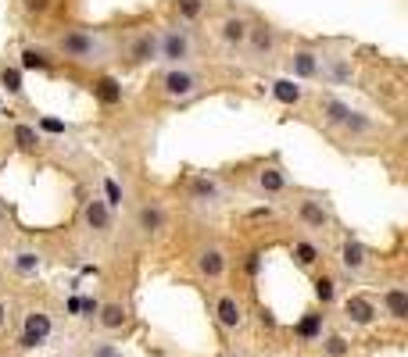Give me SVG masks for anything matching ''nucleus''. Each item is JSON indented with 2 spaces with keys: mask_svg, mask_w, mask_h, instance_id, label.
Instances as JSON below:
<instances>
[{
  "mask_svg": "<svg viewBox=\"0 0 408 357\" xmlns=\"http://www.w3.org/2000/svg\"><path fill=\"white\" fill-rule=\"evenodd\" d=\"M50 54L62 57V61H72V65L97 68L115 57V40L93 25H65L50 36Z\"/></svg>",
  "mask_w": 408,
  "mask_h": 357,
  "instance_id": "1",
  "label": "nucleus"
},
{
  "mask_svg": "<svg viewBox=\"0 0 408 357\" xmlns=\"http://www.w3.org/2000/svg\"><path fill=\"white\" fill-rule=\"evenodd\" d=\"M294 218L305 232L312 236H330L337 229V214H333V204H330V193H319V190H301L298 193V204H294Z\"/></svg>",
  "mask_w": 408,
  "mask_h": 357,
  "instance_id": "2",
  "label": "nucleus"
},
{
  "mask_svg": "<svg viewBox=\"0 0 408 357\" xmlns=\"http://www.w3.org/2000/svg\"><path fill=\"white\" fill-rule=\"evenodd\" d=\"M194 57H197V36H194L190 25L172 22V25L158 29V61L165 68H172V65H194Z\"/></svg>",
  "mask_w": 408,
  "mask_h": 357,
  "instance_id": "3",
  "label": "nucleus"
},
{
  "mask_svg": "<svg viewBox=\"0 0 408 357\" xmlns=\"http://www.w3.org/2000/svg\"><path fill=\"white\" fill-rule=\"evenodd\" d=\"M204 86H208V79H204V72H197L194 65H172V68H165V72L158 75V90H161V97L172 100V104H187V100L201 97Z\"/></svg>",
  "mask_w": 408,
  "mask_h": 357,
  "instance_id": "4",
  "label": "nucleus"
},
{
  "mask_svg": "<svg viewBox=\"0 0 408 357\" xmlns=\"http://www.w3.org/2000/svg\"><path fill=\"white\" fill-rule=\"evenodd\" d=\"M240 54L247 57V65H255V68L276 61V57H279V29L272 22H265V18H251L247 40H244Z\"/></svg>",
  "mask_w": 408,
  "mask_h": 357,
  "instance_id": "5",
  "label": "nucleus"
},
{
  "mask_svg": "<svg viewBox=\"0 0 408 357\" xmlns=\"http://www.w3.org/2000/svg\"><path fill=\"white\" fill-rule=\"evenodd\" d=\"M319 54H322V61H319V83L322 86H351L355 83V61H351V54H347L344 40L322 43Z\"/></svg>",
  "mask_w": 408,
  "mask_h": 357,
  "instance_id": "6",
  "label": "nucleus"
},
{
  "mask_svg": "<svg viewBox=\"0 0 408 357\" xmlns=\"http://www.w3.org/2000/svg\"><path fill=\"white\" fill-rule=\"evenodd\" d=\"M319 61H322L319 47L294 43L286 50V57H283V72H286V79H294V83H319Z\"/></svg>",
  "mask_w": 408,
  "mask_h": 357,
  "instance_id": "7",
  "label": "nucleus"
},
{
  "mask_svg": "<svg viewBox=\"0 0 408 357\" xmlns=\"http://www.w3.org/2000/svg\"><path fill=\"white\" fill-rule=\"evenodd\" d=\"M187 200L194 207H218L229 200V190L215 171H194L187 178Z\"/></svg>",
  "mask_w": 408,
  "mask_h": 357,
  "instance_id": "8",
  "label": "nucleus"
},
{
  "mask_svg": "<svg viewBox=\"0 0 408 357\" xmlns=\"http://www.w3.org/2000/svg\"><path fill=\"white\" fill-rule=\"evenodd\" d=\"M251 193L262 197V200H276V197L290 193V175H286V168L279 164V157H269V161L251 175Z\"/></svg>",
  "mask_w": 408,
  "mask_h": 357,
  "instance_id": "9",
  "label": "nucleus"
},
{
  "mask_svg": "<svg viewBox=\"0 0 408 357\" xmlns=\"http://www.w3.org/2000/svg\"><path fill=\"white\" fill-rule=\"evenodd\" d=\"M337 265H340V275L347 282H355V279H362L373 268V250L362 240H355V236H344L340 250H337Z\"/></svg>",
  "mask_w": 408,
  "mask_h": 357,
  "instance_id": "10",
  "label": "nucleus"
},
{
  "mask_svg": "<svg viewBox=\"0 0 408 357\" xmlns=\"http://www.w3.org/2000/svg\"><path fill=\"white\" fill-rule=\"evenodd\" d=\"M215 322H218L222 332H240L247 325V308L233 289H222L215 296Z\"/></svg>",
  "mask_w": 408,
  "mask_h": 357,
  "instance_id": "11",
  "label": "nucleus"
},
{
  "mask_svg": "<svg viewBox=\"0 0 408 357\" xmlns=\"http://www.w3.org/2000/svg\"><path fill=\"white\" fill-rule=\"evenodd\" d=\"M133 225L144 240H158V236H165V229H168V207L161 200H144L133 211Z\"/></svg>",
  "mask_w": 408,
  "mask_h": 357,
  "instance_id": "12",
  "label": "nucleus"
},
{
  "mask_svg": "<svg viewBox=\"0 0 408 357\" xmlns=\"http://www.w3.org/2000/svg\"><path fill=\"white\" fill-rule=\"evenodd\" d=\"M340 311H344V322H347V325H355V329H369V325L380 322V304L373 301V296H366V293L344 296Z\"/></svg>",
  "mask_w": 408,
  "mask_h": 357,
  "instance_id": "13",
  "label": "nucleus"
},
{
  "mask_svg": "<svg viewBox=\"0 0 408 357\" xmlns=\"http://www.w3.org/2000/svg\"><path fill=\"white\" fill-rule=\"evenodd\" d=\"M194 272H197L204 282H218V279H226V272H229V258H226V250H222L218 243H204V247H197V254H194Z\"/></svg>",
  "mask_w": 408,
  "mask_h": 357,
  "instance_id": "14",
  "label": "nucleus"
},
{
  "mask_svg": "<svg viewBox=\"0 0 408 357\" xmlns=\"http://www.w3.org/2000/svg\"><path fill=\"white\" fill-rule=\"evenodd\" d=\"M158 61V29H140L126 47V68H144Z\"/></svg>",
  "mask_w": 408,
  "mask_h": 357,
  "instance_id": "15",
  "label": "nucleus"
},
{
  "mask_svg": "<svg viewBox=\"0 0 408 357\" xmlns=\"http://www.w3.org/2000/svg\"><path fill=\"white\" fill-rule=\"evenodd\" d=\"M54 332V322L47 311H29L25 322H22V332H18V346L22 350H33V346H43Z\"/></svg>",
  "mask_w": 408,
  "mask_h": 357,
  "instance_id": "16",
  "label": "nucleus"
},
{
  "mask_svg": "<svg viewBox=\"0 0 408 357\" xmlns=\"http://www.w3.org/2000/svg\"><path fill=\"white\" fill-rule=\"evenodd\" d=\"M97 325H100V332H107V336H119V332H126V329L133 325V315H129V308H126L122 301H104V304L97 308Z\"/></svg>",
  "mask_w": 408,
  "mask_h": 357,
  "instance_id": "17",
  "label": "nucleus"
},
{
  "mask_svg": "<svg viewBox=\"0 0 408 357\" xmlns=\"http://www.w3.org/2000/svg\"><path fill=\"white\" fill-rule=\"evenodd\" d=\"M380 315H387L394 325H404V322H408V289H404L401 282L383 286V293H380Z\"/></svg>",
  "mask_w": 408,
  "mask_h": 357,
  "instance_id": "18",
  "label": "nucleus"
},
{
  "mask_svg": "<svg viewBox=\"0 0 408 357\" xmlns=\"http://www.w3.org/2000/svg\"><path fill=\"white\" fill-rule=\"evenodd\" d=\"M247 25H251L247 15H226V18L218 22V43H222L226 50H233V54H240V50H244V40H247Z\"/></svg>",
  "mask_w": 408,
  "mask_h": 357,
  "instance_id": "19",
  "label": "nucleus"
},
{
  "mask_svg": "<svg viewBox=\"0 0 408 357\" xmlns=\"http://www.w3.org/2000/svg\"><path fill=\"white\" fill-rule=\"evenodd\" d=\"M83 222H86V229H90L93 236H111V229H115V211L104 204V197H93V200H86V207H83Z\"/></svg>",
  "mask_w": 408,
  "mask_h": 357,
  "instance_id": "20",
  "label": "nucleus"
},
{
  "mask_svg": "<svg viewBox=\"0 0 408 357\" xmlns=\"http://www.w3.org/2000/svg\"><path fill=\"white\" fill-rule=\"evenodd\" d=\"M22 72H50L54 68V54H50V47H43V43H25L22 50H18V61H15Z\"/></svg>",
  "mask_w": 408,
  "mask_h": 357,
  "instance_id": "21",
  "label": "nucleus"
},
{
  "mask_svg": "<svg viewBox=\"0 0 408 357\" xmlns=\"http://www.w3.org/2000/svg\"><path fill=\"white\" fill-rule=\"evenodd\" d=\"M8 268H11L15 275H22V279H36V275L43 272V254H40V250H29V247H18V250L8 254Z\"/></svg>",
  "mask_w": 408,
  "mask_h": 357,
  "instance_id": "22",
  "label": "nucleus"
},
{
  "mask_svg": "<svg viewBox=\"0 0 408 357\" xmlns=\"http://www.w3.org/2000/svg\"><path fill=\"white\" fill-rule=\"evenodd\" d=\"M337 133H340L344 140H366V136L376 133V118L366 114V111H359V107H351V114L344 118V126H340Z\"/></svg>",
  "mask_w": 408,
  "mask_h": 357,
  "instance_id": "23",
  "label": "nucleus"
},
{
  "mask_svg": "<svg viewBox=\"0 0 408 357\" xmlns=\"http://www.w3.org/2000/svg\"><path fill=\"white\" fill-rule=\"evenodd\" d=\"M319 114H322V122L337 133V129L344 126V118L351 114V104L340 100V97H333V93H322V97H319Z\"/></svg>",
  "mask_w": 408,
  "mask_h": 357,
  "instance_id": "24",
  "label": "nucleus"
},
{
  "mask_svg": "<svg viewBox=\"0 0 408 357\" xmlns=\"http://www.w3.org/2000/svg\"><path fill=\"white\" fill-rule=\"evenodd\" d=\"M269 93H272V100L283 104V107H298V104L305 100V86L294 83V79H286V75L272 79V83H269Z\"/></svg>",
  "mask_w": 408,
  "mask_h": 357,
  "instance_id": "25",
  "label": "nucleus"
},
{
  "mask_svg": "<svg viewBox=\"0 0 408 357\" xmlns=\"http://www.w3.org/2000/svg\"><path fill=\"white\" fill-rule=\"evenodd\" d=\"M290 258H294V268H301V272H319V265H322V250H319V243L315 240H298L294 247H290Z\"/></svg>",
  "mask_w": 408,
  "mask_h": 357,
  "instance_id": "26",
  "label": "nucleus"
},
{
  "mask_svg": "<svg viewBox=\"0 0 408 357\" xmlns=\"http://www.w3.org/2000/svg\"><path fill=\"white\" fill-rule=\"evenodd\" d=\"M312 293H315V304L326 311V308H333L337 304V275H330V272H312Z\"/></svg>",
  "mask_w": 408,
  "mask_h": 357,
  "instance_id": "27",
  "label": "nucleus"
},
{
  "mask_svg": "<svg viewBox=\"0 0 408 357\" xmlns=\"http://www.w3.org/2000/svg\"><path fill=\"white\" fill-rule=\"evenodd\" d=\"M0 90H4L8 97H15V100L25 97V72H22L15 61H4V65H0Z\"/></svg>",
  "mask_w": 408,
  "mask_h": 357,
  "instance_id": "28",
  "label": "nucleus"
},
{
  "mask_svg": "<svg viewBox=\"0 0 408 357\" xmlns=\"http://www.w3.org/2000/svg\"><path fill=\"white\" fill-rule=\"evenodd\" d=\"M90 93H93L100 104H107V107L122 104V83L115 79V75H100V79H93V83H90Z\"/></svg>",
  "mask_w": 408,
  "mask_h": 357,
  "instance_id": "29",
  "label": "nucleus"
},
{
  "mask_svg": "<svg viewBox=\"0 0 408 357\" xmlns=\"http://www.w3.org/2000/svg\"><path fill=\"white\" fill-rule=\"evenodd\" d=\"M11 136H15V147H18L22 154H40V150H43V136H40V129L29 126V122H15Z\"/></svg>",
  "mask_w": 408,
  "mask_h": 357,
  "instance_id": "30",
  "label": "nucleus"
},
{
  "mask_svg": "<svg viewBox=\"0 0 408 357\" xmlns=\"http://www.w3.org/2000/svg\"><path fill=\"white\" fill-rule=\"evenodd\" d=\"M322 308H312V311H305V318L294 325V336L301 339V343H315L319 336H322Z\"/></svg>",
  "mask_w": 408,
  "mask_h": 357,
  "instance_id": "31",
  "label": "nucleus"
},
{
  "mask_svg": "<svg viewBox=\"0 0 408 357\" xmlns=\"http://www.w3.org/2000/svg\"><path fill=\"white\" fill-rule=\"evenodd\" d=\"M172 15H176V22H183V25H194L204 15V0H172Z\"/></svg>",
  "mask_w": 408,
  "mask_h": 357,
  "instance_id": "32",
  "label": "nucleus"
},
{
  "mask_svg": "<svg viewBox=\"0 0 408 357\" xmlns=\"http://www.w3.org/2000/svg\"><path fill=\"white\" fill-rule=\"evenodd\" d=\"M319 346H322V357H351V343H347V336H340V332L319 336Z\"/></svg>",
  "mask_w": 408,
  "mask_h": 357,
  "instance_id": "33",
  "label": "nucleus"
},
{
  "mask_svg": "<svg viewBox=\"0 0 408 357\" xmlns=\"http://www.w3.org/2000/svg\"><path fill=\"white\" fill-rule=\"evenodd\" d=\"M100 190H104V204L111 207V211H119L122 207V200H126V190H122V183H119V178H104V183H100Z\"/></svg>",
  "mask_w": 408,
  "mask_h": 357,
  "instance_id": "34",
  "label": "nucleus"
},
{
  "mask_svg": "<svg viewBox=\"0 0 408 357\" xmlns=\"http://www.w3.org/2000/svg\"><path fill=\"white\" fill-rule=\"evenodd\" d=\"M36 129H43V133H50V136H69V133H72V126L57 122V118H50V114H40V118H36Z\"/></svg>",
  "mask_w": 408,
  "mask_h": 357,
  "instance_id": "35",
  "label": "nucleus"
},
{
  "mask_svg": "<svg viewBox=\"0 0 408 357\" xmlns=\"http://www.w3.org/2000/svg\"><path fill=\"white\" fill-rule=\"evenodd\" d=\"M18 4H22V11H25V15H33V18H43V15L54 8V0H18Z\"/></svg>",
  "mask_w": 408,
  "mask_h": 357,
  "instance_id": "36",
  "label": "nucleus"
},
{
  "mask_svg": "<svg viewBox=\"0 0 408 357\" xmlns=\"http://www.w3.org/2000/svg\"><path fill=\"white\" fill-rule=\"evenodd\" d=\"M90 357H122V350L115 346V343H93Z\"/></svg>",
  "mask_w": 408,
  "mask_h": 357,
  "instance_id": "37",
  "label": "nucleus"
},
{
  "mask_svg": "<svg viewBox=\"0 0 408 357\" xmlns=\"http://www.w3.org/2000/svg\"><path fill=\"white\" fill-rule=\"evenodd\" d=\"M258 318H262V325L276 329V318H272V311H269V308H262V311H258Z\"/></svg>",
  "mask_w": 408,
  "mask_h": 357,
  "instance_id": "38",
  "label": "nucleus"
},
{
  "mask_svg": "<svg viewBox=\"0 0 408 357\" xmlns=\"http://www.w3.org/2000/svg\"><path fill=\"white\" fill-rule=\"evenodd\" d=\"M244 268L255 275V272H258V254H247V265H244Z\"/></svg>",
  "mask_w": 408,
  "mask_h": 357,
  "instance_id": "39",
  "label": "nucleus"
},
{
  "mask_svg": "<svg viewBox=\"0 0 408 357\" xmlns=\"http://www.w3.org/2000/svg\"><path fill=\"white\" fill-rule=\"evenodd\" d=\"M4 325H8V304L0 301V329H4Z\"/></svg>",
  "mask_w": 408,
  "mask_h": 357,
  "instance_id": "40",
  "label": "nucleus"
},
{
  "mask_svg": "<svg viewBox=\"0 0 408 357\" xmlns=\"http://www.w3.org/2000/svg\"><path fill=\"white\" fill-rule=\"evenodd\" d=\"M8 218V207H4V200H0V222H4Z\"/></svg>",
  "mask_w": 408,
  "mask_h": 357,
  "instance_id": "41",
  "label": "nucleus"
}]
</instances>
